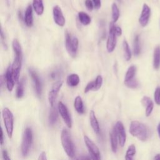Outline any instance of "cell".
Returning <instances> with one entry per match:
<instances>
[{
	"label": "cell",
	"mask_w": 160,
	"mask_h": 160,
	"mask_svg": "<svg viewBox=\"0 0 160 160\" xmlns=\"http://www.w3.org/2000/svg\"><path fill=\"white\" fill-rule=\"evenodd\" d=\"M12 49L15 54L14 59L12 62V69L13 72L14 79L16 82H17L19 80V72L22 65V52L21 44L19 41L17 39H14L12 43Z\"/></svg>",
	"instance_id": "6da1fadb"
},
{
	"label": "cell",
	"mask_w": 160,
	"mask_h": 160,
	"mask_svg": "<svg viewBox=\"0 0 160 160\" xmlns=\"http://www.w3.org/2000/svg\"><path fill=\"white\" fill-rule=\"evenodd\" d=\"M130 134L138 138L141 141H146L149 136L147 127L142 122L138 121H131L129 126Z\"/></svg>",
	"instance_id": "7a4b0ae2"
},
{
	"label": "cell",
	"mask_w": 160,
	"mask_h": 160,
	"mask_svg": "<svg viewBox=\"0 0 160 160\" xmlns=\"http://www.w3.org/2000/svg\"><path fill=\"white\" fill-rule=\"evenodd\" d=\"M61 141L67 155L70 158H72L74 156V147L71 136L66 129H63L61 132Z\"/></svg>",
	"instance_id": "3957f363"
},
{
	"label": "cell",
	"mask_w": 160,
	"mask_h": 160,
	"mask_svg": "<svg viewBox=\"0 0 160 160\" xmlns=\"http://www.w3.org/2000/svg\"><path fill=\"white\" fill-rule=\"evenodd\" d=\"M2 116L7 134L9 138H11L14 127L13 114L8 108H4L2 111Z\"/></svg>",
	"instance_id": "277c9868"
},
{
	"label": "cell",
	"mask_w": 160,
	"mask_h": 160,
	"mask_svg": "<svg viewBox=\"0 0 160 160\" xmlns=\"http://www.w3.org/2000/svg\"><path fill=\"white\" fill-rule=\"evenodd\" d=\"M32 142V132L30 128H26L24 131L21 142V153L26 157L29 151Z\"/></svg>",
	"instance_id": "5b68a950"
},
{
	"label": "cell",
	"mask_w": 160,
	"mask_h": 160,
	"mask_svg": "<svg viewBox=\"0 0 160 160\" xmlns=\"http://www.w3.org/2000/svg\"><path fill=\"white\" fill-rule=\"evenodd\" d=\"M79 41L76 37L71 38V34L66 31L65 34V46L68 53L73 58L76 55L78 49Z\"/></svg>",
	"instance_id": "8992f818"
},
{
	"label": "cell",
	"mask_w": 160,
	"mask_h": 160,
	"mask_svg": "<svg viewBox=\"0 0 160 160\" xmlns=\"http://www.w3.org/2000/svg\"><path fill=\"white\" fill-rule=\"evenodd\" d=\"M84 141L92 160H101L100 151L96 144L86 135L84 136Z\"/></svg>",
	"instance_id": "52a82bcc"
},
{
	"label": "cell",
	"mask_w": 160,
	"mask_h": 160,
	"mask_svg": "<svg viewBox=\"0 0 160 160\" xmlns=\"http://www.w3.org/2000/svg\"><path fill=\"white\" fill-rule=\"evenodd\" d=\"M116 33L115 31V25L113 22L109 24V32L106 42V49L108 52H112L116 46Z\"/></svg>",
	"instance_id": "ba28073f"
},
{
	"label": "cell",
	"mask_w": 160,
	"mask_h": 160,
	"mask_svg": "<svg viewBox=\"0 0 160 160\" xmlns=\"http://www.w3.org/2000/svg\"><path fill=\"white\" fill-rule=\"evenodd\" d=\"M58 108L59 113L60 114L61 118H62V119H63L64 123L66 124V125L67 126V127L68 128H71L72 120H71V118L70 114L68 111L67 107L61 101H59L58 102Z\"/></svg>",
	"instance_id": "9c48e42d"
},
{
	"label": "cell",
	"mask_w": 160,
	"mask_h": 160,
	"mask_svg": "<svg viewBox=\"0 0 160 160\" xmlns=\"http://www.w3.org/2000/svg\"><path fill=\"white\" fill-rule=\"evenodd\" d=\"M62 84H63L62 81H58L56 82L52 86L51 90L49 92L48 101H49V102L52 108H53L54 106V102H55L56 99L57 98L58 94L61 88L62 87Z\"/></svg>",
	"instance_id": "30bf717a"
},
{
	"label": "cell",
	"mask_w": 160,
	"mask_h": 160,
	"mask_svg": "<svg viewBox=\"0 0 160 160\" xmlns=\"http://www.w3.org/2000/svg\"><path fill=\"white\" fill-rule=\"evenodd\" d=\"M118 138V141L120 146L123 147L126 140V134L123 124L121 121H118L114 126Z\"/></svg>",
	"instance_id": "8fae6325"
},
{
	"label": "cell",
	"mask_w": 160,
	"mask_h": 160,
	"mask_svg": "<svg viewBox=\"0 0 160 160\" xmlns=\"http://www.w3.org/2000/svg\"><path fill=\"white\" fill-rule=\"evenodd\" d=\"M52 14L54 22L59 26H64L66 22V20L62 14V10L59 6L56 5L54 6L52 9Z\"/></svg>",
	"instance_id": "7c38bea8"
},
{
	"label": "cell",
	"mask_w": 160,
	"mask_h": 160,
	"mask_svg": "<svg viewBox=\"0 0 160 160\" xmlns=\"http://www.w3.org/2000/svg\"><path fill=\"white\" fill-rule=\"evenodd\" d=\"M150 16L151 9L149 6L146 4H144L140 17L139 18V22L142 27H145L147 26L150 18Z\"/></svg>",
	"instance_id": "4fadbf2b"
},
{
	"label": "cell",
	"mask_w": 160,
	"mask_h": 160,
	"mask_svg": "<svg viewBox=\"0 0 160 160\" xmlns=\"http://www.w3.org/2000/svg\"><path fill=\"white\" fill-rule=\"evenodd\" d=\"M29 72L32 80L36 93L38 97H40L42 93V84H41V80L39 79L38 75L32 69H29Z\"/></svg>",
	"instance_id": "5bb4252c"
},
{
	"label": "cell",
	"mask_w": 160,
	"mask_h": 160,
	"mask_svg": "<svg viewBox=\"0 0 160 160\" xmlns=\"http://www.w3.org/2000/svg\"><path fill=\"white\" fill-rule=\"evenodd\" d=\"M6 80V86L7 89L9 91H12L14 86V83L16 82L13 76L12 66L9 65L7 69L6 75H5Z\"/></svg>",
	"instance_id": "9a60e30c"
},
{
	"label": "cell",
	"mask_w": 160,
	"mask_h": 160,
	"mask_svg": "<svg viewBox=\"0 0 160 160\" xmlns=\"http://www.w3.org/2000/svg\"><path fill=\"white\" fill-rule=\"evenodd\" d=\"M141 102L142 105L146 108V116H149L154 108V104L150 98L148 96H144L141 100Z\"/></svg>",
	"instance_id": "2e32d148"
},
{
	"label": "cell",
	"mask_w": 160,
	"mask_h": 160,
	"mask_svg": "<svg viewBox=\"0 0 160 160\" xmlns=\"http://www.w3.org/2000/svg\"><path fill=\"white\" fill-rule=\"evenodd\" d=\"M24 22L28 27H31L33 24L32 8L31 5H29L26 9L24 14Z\"/></svg>",
	"instance_id": "e0dca14e"
},
{
	"label": "cell",
	"mask_w": 160,
	"mask_h": 160,
	"mask_svg": "<svg viewBox=\"0 0 160 160\" xmlns=\"http://www.w3.org/2000/svg\"><path fill=\"white\" fill-rule=\"evenodd\" d=\"M89 121H90L91 126L93 131H94V132L96 134H99V131H100L99 122L97 120L95 113L92 110H91L89 112Z\"/></svg>",
	"instance_id": "ac0fdd59"
},
{
	"label": "cell",
	"mask_w": 160,
	"mask_h": 160,
	"mask_svg": "<svg viewBox=\"0 0 160 160\" xmlns=\"http://www.w3.org/2000/svg\"><path fill=\"white\" fill-rule=\"evenodd\" d=\"M109 138H110V141H111V149L113 152H116L117 149H118V143L119 142V141H118V136L114 128H113L112 131L110 132Z\"/></svg>",
	"instance_id": "d6986e66"
},
{
	"label": "cell",
	"mask_w": 160,
	"mask_h": 160,
	"mask_svg": "<svg viewBox=\"0 0 160 160\" xmlns=\"http://www.w3.org/2000/svg\"><path fill=\"white\" fill-rule=\"evenodd\" d=\"M80 82L79 77L76 74H71L67 78L66 82L70 87H75L79 84Z\"/></svg>",
	"instance_id": "ffe728a7"
},
{
	"label": "cell",
	"mask_w": 160,
	"mask_h": 160,
	"mask_svg": "<svg viewBox=\"0 0 160 160\" xmlns=\"http://www.w3.org/2000/svg\"><path fill=\"white\" fill-rule=\"evenodd\" d=\"M153 67L155 69L160 68V46H157L154 51L153 54Z\"/></svg>",
	"instance_id": "44dd1931"
},
{
	"label": "cell",
	"mask_w": 160,
	"mask_h": 160,
	"mask_svg": "<svg viewBox=\"0 0 160 160\" xmlns=\"http://www.w3.org/2000/svg\"><path fill=\"white\" fill-rule=\"evenodd\" d=\"M32 8L38 15L42 14L44 9L42 0H32Z\"/></svg>",
	"instance_id": "7402d4cb"
},
{
	"label": "cell",
	"mask_w": 160,
	"mask_h": 160,
	"mask_svg": "<svg viewBox=\"0 0 160 160\" xmlns=\"http://www.w3.org/2000/svg\"><path fill=\"white\" fill-rule=\"evenodd\" d=\"M74 107L76 111L79 114H83L84 112V108L83 105V102L81 96H78L76 97L74 102Z\"/></svg>",
	"instance_id": "603a6c76"
},
{
	"label": "cell",
	"mask_w": 160,
	"mask_h": 160,
	"mask_svg": "<svg viewBox=\"0 0 160 160\" xmlns=\"http://www.w3.org/2000/svg\"><path fill=\"white\" fill-rule=\"evenodd\" d=\"M78 18L80 22L84 26L89 24L91 21L90 16L83 11H80L78 12Z\"/></svg>",
	"instance_id": "cb8c5ba5"
},
{
	"label": "cell",
	"mask_w": 160,
	"mask_h": 160,
	"mask_svg": "<svg viewBox=\"0 0 160 160\" xmlns=\"http://www.w3.org/2000/svg\"><path fill=\"white\" fill-rule=\"evenodd\" d=\"M58 118V112L57 109L53 107L52 108V109L51 110L48 118V121H49V124L51 126H53L57 121Z\"/></svg>",
	"instance_id": "d4e9b609"
},
{
	"label": "cell",
	"mask_w": 160,
	"mask_h": 160,
	"mask_svg": "<svg viewBox=\"0 0 160 160\" xmlns=\"http://www.w3.org/2000/svg\"><path fill=\"white\" fill-rule=\"evenodd\" d=\"M141 48L139 41V36L138 34L136 35L134 39L133 42V52L135 56H138L141 52Z\"/></svg>",
	"instance_id": "484cf974"
},
{
	"label": "cell",
	"mask_w": 160,
	"mask_h": 160,
	"mask_svg": "<svg viewBox=\"0 0 160 160\" xmlns=\"http://www.w3.org/2000/svg\"><path fill=\"white\" fill-rule=\"evenodd\" d=\"M136 72V68L135 66L132 65V66H129V68L128 69V70L126 71V75H125L124 82L129 81V80L134 78Z\"/></svg>",
	"instance_id": "4316f807"
},
{
	"label": "cell",
	"mask_w": 160,
	"mask_h": 160,
	"mask_svg": "<svg viewBox=\"0 0 160 160\" xmlns=\"http://www.w3.org/2000/svg\"><path fill=\"white\" fill-rule=\"evenodd\" d=\"M136 147L134 144L130 145L125 154V160H134V156L136 154Z\"/></svg>",
	"instance_id": "83f0119b"
},
{
	"label": "cell",
	"mask_w": 160,
	"mask_h": 160,
	"mask_svg": "<svg viewBox=\"0 0 160 160\" xmlns=\"http://www.w3.org/2000/svg\"><path fill=\"white\" fill-rule=\"evenodd\" d=\"M122 47H123V51L124 53V58L126 61H129L131 58V52L129 44L126 40L123 41Z\"/></svg>",
	"instance_id": "f1b7e54d"
},
{
	"label": "cell",
	"mask_w": 160,
	"mask_h": 160,
	"mask_svg": "<svg viewBox=\"0 0 160 160\" xmlns=\"http://www.w3.org/2000/svg\"><path fill=\"white\" fill-rule=\"evenodd\" d=\"M112 9V22H116L119 18V10L116 3H113L111 6Z\"/></svg>",
	"instance_id": "f546056e"
},
{
	"label": "cell",
	"mask_w": 160,
	"mask_h": 160,
	"mask_svg": "<svg viewBox=\"0 0 160 160\" xmlns=\"http://www.w3.org/2000/svg\"><path fill=\"white\" fill-rule=\"evenodd\" d=\"M24 79H22L21 81L19 82L18 86L16 91V96L17 98H21L24 95Z\"/></svg>",
	"instance_id": "4dcf8cb0"
},
{
	"label": "cell",
	"mask_w": 160,
	"mask_h": 160,
	"mask_svg": "<svg viewBox=\"0 0 160 160\" xmlns=\"http://www.w3.org/2000/svg\"><path fill=\"white\" fill-rule=\"evenodd\" d=\"M102 77L101 75H98L97 76L96 79L94 80V89L93 91H98L99 90L102 84Z\"/></svg>",
	"instance_id": "1f68e13d"
},
{
	"label": "cell",
	"mask_w": 160,
	"mask_h": 160,
	"mask_svg": "<svg viewBox=\"0 0 160 160\" xmlns=\"http://www.w3.org/2000/svg\"><path fill=\"white\" fill-rule=\"evenodd\" d=\"M124 84L128 88L134 89V88H136L138 86V81L136 79L133 78V79L129 80V81H125L124 82Z\"/></svg>",
	"instance_id": "d6a6232c"
},
{
	"label": "cell",
	"mask_w": 160,
	"mask_h": 160,
	"mask_svg": "<svg viewBox=\"0 0 160 160\" xmlns=\"http://www.w3.org/2000/svg\"><path fill=\"white\" fill-rule=\"evenodd\" d=\"M154 97L155 102L157 104L160 105V87L159 86H158L156 88V90L154 91Z\"/></svg>",
	"instance_id": "836d02e7"
},
{
	"label": "cell",
	"mask_w": 160,
	"mask_h": 160,
	"mask_svg": "<svg viewBox=\"0 0 160 160\" xmlns=\"http://www.w3.org/2000/svg\"><path fill=\"white\" fill-rule=\"evenodd\" d=\"M94 81H90L86 86V88H84V93H87L90 91H93L94 89Z\"/></svg>",
	"instance_id": "e575fe53"
},
{
	"label": "cell",
	"mask_w": 160,
	"mask_h": 160,
	"mask_svg": "<svg viewBox=\"0 0 160 160\" xmlns=\"http://www.w3.org/2000/svg\"><path fill=\"white\" fill-rule=\"evenodd\" d=\"M85 6H86V8L90 11H92L94 8V4L91 0H86L85 1Z\"/></svg>",
	"instance_id": "d590c367"
},
{
	"label": "cell",
	"mask_w": 160,
	"mask_h": 160,
	"mask_svg": "<svg viewBox=\"0 0 160 160\" xmlns=\"http://www.w3.org/2000/svg\"><path fill=\"white\" fill-rule=\"evenodd\" d=\"M92 2L94 4V6L96 9H99L101 6V0H92Z\"/></svg>",
	"instance_id": "8d00e7d4"
},
{
	"label": "cell",
	"mask_w": 160,
	"mask_h": 160,
	"mask_svg": "<svg viewBox=\"0 0 160 160\" xmlns=\"http://www.w3.org/2000/svg\"><path fill=\"white\" fill-rule=\"evenodd\" d=\"M2 158H3V159L4 160H11L9 156V154L7 152V151L6 150H3L2 151Z\"/></svg>",
	"instance_id": "74e56055"
},
{
	"label": "cell",
	"mask_w": 160,
	"mask_h": 160,
	"mask_svg": "<svg viewBox=\"0 0 160 160\" xmlns=\"http://www.w3.org/2000/svg\"><path fill=\"white\" fill-rule=\"evenodd\" d=\"M1 41H2V43L4 45V47H5L6 48H7V46H6V43L4 41L5 39V36L4 35V32L2 31V29L1 28Z\"/></svg>",
	"instance_id": "f35d334b"
},
{
	"label": "cell",
	"mask_w": 160,
	"mask_h": 160,
	"mask_svg": "<svg viewBox=\"0 0 160 160\" xmlns=\"http://www.w3.org/2000/svg\"><path fill=\"white\" fill-rule=\"evenodd\" d=\"M38 160H47V157H46V154L44 151H42L38 157Z\"/></svg>",
	"instance_id": "ab89813d"
},
{
	"label": "cell",
	"mask_w": 160,
	"mask_h": 160,
	"mask_svg": "<svg viewBox=\"0 0 160 160\" xmlns=\"http://www.w3.org/2000/svg\"><path fill=\"white\" fill-rule=\"evenodd\" d=\"M115 31H116V35L118 36H119L122 34V29L119 26H115Z\"/></svg>",
	"instance_id": "60d3db41"
},
{
	"label": "cell",
	"mask_w": 160,
	"mask_h": 160,
	"mask_svg": "<svg viewBox=\"0 0 160 160\" xmlns=\"http://www.w3.org/2000/svg\"><path fill=\"white\" fill-rule=\"evenodd\" d=\"M4 142V135H3V131L2 129H1V138H0V144L2 145Z\"/></svg>",
	"instance_id": "b9f144b4"
},
{
	"label": "cell",
	"mask_w": 160,
	"mask_h": 160,
	"mask_svg": "<svg viewBox=\"0 0 160 160\" xmlns=\"http://www.w3.org/2000/svg\"><path fill=\"white\" fill-rule=\"evenodd\" d=\"M81 159L82 160H92L90 156H88V155H84V156H82L81 157Z\"/></svg>",
	"instance_id": "7bdbcfd3"
},
{
	"label": "cell",
	"mask_w": 160,
	"mask_h": 160,
	"mask_svg": "<svg viewBox=\"0 0 160 160\" xmlns=\"http://www.w3.org/2000/svg\"><path fill=\"white\" fill-rule=\"evenodd\" d=\"M157 131H158V136H159V137L160 138V123L158 125V127H157Z\"/></svg>",
	"instance_id": "ee69618b"
},
{
	"label": "cell",
	"mask_w": 160,
	"mask_h": 160,
	"mask_svg": "<svg viewBox=\"0 0 160 160\" xmlns=\"http://www.w3.org/2000/svg\"><path fill=\"white\" fill-rule=\"evenodd\" d=\"M154 160H160V154H158L154 156Z\"/></svg>",
	"instance_id": "f6af8a7d"
},
{
	"label": "cell",
	"mask_w": 160,
	"mask_h": 160,
	"mask_svg": "<svg viewBox=\"0 0 160 160\" xmlns=\"http://www.w3.org/2000/svg\"><path fill=\"white\" fill-rule=\"evenodd\" d=\"M77 160H82V159H81V157H80V158H78V159H77Z\"/></svg>",
	"instance_id": "bcb514c9"
}]
</instances>
